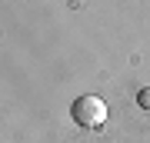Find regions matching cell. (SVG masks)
Returning <instances> with one entry per match:
<instances>
[{
	"label": "cell",
	"instance_id": "1",
	"mask_svg": "<svg viewBox=\"0 0 150 143\" xmlns=\"http://www.w3.org/2000/svg\"><path fill=\"white\" fill-rule=\"evenodd\" d=\"M70 117H74L77 127H103V120H107V103H103V97L83 93V97L74 100Z\"/></svg>",
	"mask_w": 150,
	"mask_h": 143
},
{
	"label": "cell",
	"instance_id": "2",
	"mask_svg": "<svg viewBox=\"0 0 150 143\" xmlns=\"http://www.w3.org/2000/svg\"><path fill=\"white\" fill-rule=\"evenodd\" d=\"M137 100H140V106H144V110H150V87H144V90L137 93Z\"/></svg>",
	"mask_w": 150,
	"mask_h": 143
}]
</instances>
